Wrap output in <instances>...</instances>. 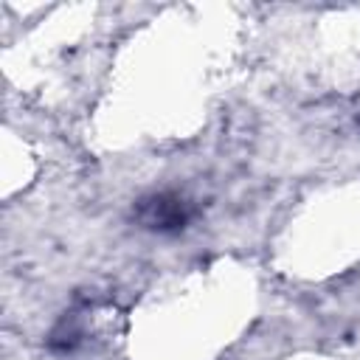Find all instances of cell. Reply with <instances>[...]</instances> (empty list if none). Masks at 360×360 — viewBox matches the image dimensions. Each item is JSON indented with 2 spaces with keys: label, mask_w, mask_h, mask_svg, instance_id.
Returning <instances> with one entry per match:
<instances>
[{
  "label": "cell",
  "mask_w": 360,
  "mask_h": 360,
  "mask_svg": "<svg viewBox=\"0 0 360 360\" xmlns=\"http://www.w3.org/2000/svg\"><path fill=\"white\" fill-rule=\"evenodd\" d=\"M138 219L146 228H155V231H177V228H183L188 222V205L180 197L158 194V197L141 200Z\"/></svg>",
  "instance_id": "6da1fadb"
}]
</instances>
